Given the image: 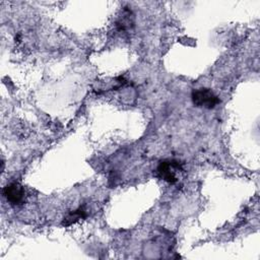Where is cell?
<instances>
[{"instance_id":"obj_1","label":"cell","mask_w":260,"mask_h":260,"mask_svg":"<svg viewBox=\"0 0 260 260\" xmlns=\"http://www.w3.org/2000/svg\"><path fill=\"white\" fill-rule=\"evenodd\" d=\"M191 98L193 104L198 108L213 109L220 103L219 98L211 89L206 87L194 89L192 91Z\"/></svg>"},{"instance_id":"obj_4","label":"cell","mask_w":260,"mask_h":260,"mask_svg":"<svg viewBox=\"0 0 260 260\" xmlns=\"http://www.w3.org/2000/svg\"><path fill=\"white\" fill-rule=\"evenodd\" d=\"M84 217H86V211H85V209H84L83 207H79L78 209L69 212V213L64 217V219H63V221H62V225H64V226H70V225H72L73 223L77 222L78 220H80V219H82V218H84Z\"/></svg>"},{"instance_id":"obj_3","label":"cell","mask_w":260,"mask_h":260,"mask_svg":"<svg viewBox=\"0 0 260 260\" xmlns=\"http://www.w3.org/2000/svg\"><path fill=\"white\" fill-rule=\"evenodd\" d=\"M3 196L12 205H20L24 202L25 191L24 188L18 183L7 184L2 190Z\"/></svg>"},{"instance_id":"obj_2","label":"cell","mask_w":260,"mask_h":260,"mask_svg":"<svg viewBox=\"0 0 260 260\" xmlns=\"http://www.w3.org/2000/svg\"><path fill=\"white\" fill-rule=\"evenodd\" d=\"M182 171L183 168L181 162L175 159L161 160L157 166V173L159 177L170 184H175L178 181L177 173Z\"/></svg>"}]
</instances>
